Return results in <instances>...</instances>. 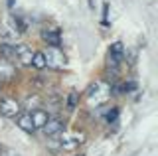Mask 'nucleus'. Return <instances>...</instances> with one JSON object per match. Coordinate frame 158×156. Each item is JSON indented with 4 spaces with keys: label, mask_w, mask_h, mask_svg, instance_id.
I'll return each mask as SVG.
<instances>
[{
    "label": "nucleus",
    "mask_w": 158,
    "mask_h": 156,
    "mask_svg": "<svg viewBox=\"0 0 158 156\" xmlns=\"http://www.w3.org/2000/svg\"><path fill=\"white\" fill-rule=\"evenodd\" d=\"M109 95H111V85L105 83V81H97V83L89 89V95H87L89 105H95V107L103 105L109 99Z\"/></svg>",
    "instance_id": "nucleus-1"
},
{
    "label": "nucleus",
    "mask_w": 158,
    "mask_h": 156,
    "mask_svg": "<svg viewBox=\"0 0 158 156\" xmlns=\"http://www.w3.org/2000/svg\"><path fill=\"white\" fill-rule=\"evenodd\" d=\"M20 111H22V107L16 99H12V97H2L0 99V113L4 117H8V119H14V117L20 115Z\"/></svg>",
    "instance_id": "nucleus-2"
},
{
    "label": "nucleus",
    "mask_w": 158,
    "mask_h": 156,
    "mask_svg": "<svg viewBox=\"0 0 158 156\" xmlns=\"http://www.w3.org/2000/svg\"><path fill=\"white\" fill-rule=\"evenodd\" d=\"M83 136L81 133H63L61 140H59V148L61 150H75L79 144H83Z\"/></svg>",
    "instance_id": "nucleus-3"
},
{
    "label": "nucleus",
    "mask_w": 158,
    "mask_h": 156,
    "mask_svg": "<svg viewBox=\"0 0 158 156\" xmlns=\"http://www.w3.org/2000/svg\"><path fill=\"white\" fill-rule=\"evenodd\" d=\"M42 53H44V60H46V65L56 67V69L65 65V55L59 51V47H49L48 51H42Z\"/></svg>",
    "instance_id": "nucleus-4"
},
{
    "label": "nucleus",
    "mask_w": 158,
    "mask_h": 156,
    "mask_svg": "<svg viewBox=\"0 0 158 156\" xmlns=\"http://www.w3.org/2000/svg\"><path fill=\"white\" fill-rule=\"evenodd\" d=\"M14 53H16V61L20 63V65H32L34 51L30 50L26 43H18V46H14Z\"/></svg>",
    "instance_id": "nucleus-5"
},
{
    "label": "nucleus",
    "mask_w": 158,
    "mask_h": 156,
    "mask_svg": "<svg viewBox=\"0 0 158 156\" xmlns=\"http://www.w3.org/2000/svg\"><path fill=\"white\" fill-rule=\"evenodd\" d=\"M42 38L52 47H59V46H61V34H59L57 28H46V30L42 32Z\"/></svg>",
    "instance_id": "nucleus-6"
},
{
    "label": "nucleus",
    "mask_w": 158,
    "mask_h": 156,
    "mask_svg": "<svg viewBox=\"0 0 158 156\" xmlns=\"http://www.w3.org/2000/svg\"><path fill=\"white\" fill-rule=\"evenodd\" d=\"M42 130L48 136H56L59 133H63V121H59V119H48V123L42 126Z\"/></svg>",
    "instance_id": "nucleus-7"
},
{
    "label": "nucleus",
    "mask_w": 158,
    "mask_h": 156,
    "mask_svg": "<svg viewBox=\"0 0 158 156\" xmlns=\"http://www.w3.org/2000/svg\"><path fill=\"white\" fill-rule=\"evenodd\" d=\"M30 119H32V125H34V129H42L44 125L48 123V113L44 109H34V111H30Z\"/></svg>",
    "instance_id": "nucleus-8"
},
{
    "label": "nucleus",
    "mask_w": 158,
    "mask_h": 156,
    "mask_svg": "<svg viewBox=\"0 0 158 156\" xmlns=\"http://www.w3.org/2000/svg\"><path fill=\"white\" fill-rule=\"evenodd\" d=\"M0 57L8 63H16V53H14L12 43H2V46H0Z\"/></svg>",
    "instance_id": "nucleus-9"
},
{
    "label": "nucleus",
    "mask_w": 158,
    "mask_h": 156,
    "mask_svg": "<svg viewBox=\"0 0 158 156\" xmlns=\"http://www.w3.org/2000/svg\"><path fill=\"white\" fill-rule=\"evenodd\" d=\"M16 123L18 126L22 130H26V133H34V125H32V119H30V113H24V115H18V119H16Z\"/></svg>",
    "instance_id": "nucleus-10"
},
{
    "label": "nucleus",
    "mask_w": 158,
    "mask_h": 156,
    "mask_svg": "<svg viewBox=\"0 0 158 156\" xmlns=\"http://www.w3.org/2000/svg\"><path fill=\"white\" fill-rule=\"evenodd\" d=\"M32 65L36 67V69H44V67H46V60H44V53H42V51L34 53V60H32Z\"/></svg>",
    "instance_id": "nucleus-11"
},
{
    "label": "nucleus",
    "mask_w": 158,
    "mask_h": 156,
    "mask_svg": "<svg viewBox=\"0 0 158 156\" xmlns=\"http://www.w3.org/2000/svg\"><path fill=\"white\" fill-rule=\"evenodd\" d=\"M40 97H28L26 99V109H30V111H34V109H40Z\"/></svg>",
    "instance_id": "nucleus-12"
},
{
    "label": "nucleus",
    "mask_w": 158,
    "mask_h": 156,
    "mask_svg": "<svg viewBox=\"0 0 158 156\" xmlns=\"http://www.w3.org/2000/svg\"><path fill=\"white\" fill-rule=\"evenodd\" d=\"M77 93H75V91H73V93H69V97H67V109H75V105H77Z\"/></svg>",
    "instance_id": "nucleus-13"
},
{
    "label": "nucleus",
    "mask_w": 158,
    "mask_h": 156,
    "mask_svg": "<svg viewBox=\"0 0 158 156\" xmlns=\"http://www.w3.org/2000/svg\"><path fill=\"white\" fill-rule=\"evenodd\" d=\"M117 117H118V109H117V107H113V111H109V113H107V121H109V123H117Z\"/></svg>",
    "instance_id": "nucleus-14"
},
{
    "label": "nucleus",
    "mask_w": 158,
    "mask_h": 156,
    "mask_svg": "<svg viewBox=\"0 0 158 156\" xmlns=\"http://www.w3.org/2000/svg\"><path fill=\"white\" fill-rule=\"evenodd\" d=\"M0 154L2 156H20V154L14 152V150H0Z\"/></svg>",
    "instance_id": "nucleus-15"
},
{
    "label": "nucleus",
    "mask_w": 158,
    "mask_h": 156,
    "mask_svg": "<svg viewBox=\"0 0 158 156\" xmlns=\"http://www.w3.org/2000/svg\"><path fill=\"white\" fill-rule=\"evenodd\" d=\"M0 91H2V83H0Z\"/></svg>",
    "instance_id": "nucleus-16"
},
{
    "label": "nucleus",
    "mask_w": 158,
    "mask_h": 156,
    "mask_svg": "<svg viewBox=\"0 0 158 156\" xmlns=\"http://www.w3.org/2000/svg\"><path fill=\"white\" fill-rule=\"evenodd\" d=\"M79 156H81V154H79Z\"/></svg>",
    "instance_id": "nucleus-17"
},
{
    "label": "nucleus",
    "mask_w": 158,
    "mask_h": 156,
    "mask_svg": "<svg viewBox=\"0 0 158 156\" xmlns=\"http://www.w3.org/2000/svg\"><path fill=\"white\" fill-rule=\"evenodd\" d=\"M0 150H2V148H0Z\"/></svg>",
    "instance_id": "nucleus-18"
}]
</instances>
